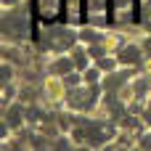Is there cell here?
<instances>
[{"label": "cell", "mask_w": 151, "mask_h": 151, "mask_svg": "<svg viewBox=\"0 0 151 151\" xmlns=\"http://www.w3.org/2000/svg\"><path fill=\"white\" fill-rule=\"evenodd\" d=\"M90 5V19H104V8H106V0H88Z\"/></svg>", "instance_id": "1"}, {"label": "cell", "mask_w": 151, "mask_h": 151, "mask_svg": "<svg viewBox=\"0 0 151 151\" xmlns=\"http://www.w3.org/2000/svg\"><path fill=\"white\" fill-rule=\"evenodd\" d=\"M58 11V0H40V13L42 16H53Z\"/></svg>", "instance_id": "2"}, {"label": "cell", "mask_w": 151, "mask_h": 151, "mask_svg": "<svg viewBox=\"0 0 151 151\" xmlns=\"http://www.w3.org/2000/svg\"><path fill=\"white\" fill-rule=\"evenodd\" d=\"M53 72H56V74H69V72H72V61H69V58H58V61L53 64Z\"/></svg>", "instance_id": "3"}, {"label": "cell", "mask_w": 151, "mask_h": 151, "mask_svg": "<svg viewBox=\"0 0 151 151\" xmlns=\"http://www.w3.org/2000/svg\"><path fill=\"white\" fill-rule=\"evenodd\" d=\"M138 58V48H133V45H127L122 53H119V61H125V64H130V61H135Z\"/></svg>", "instance_id": "4"}, {"label": "cell", "mask_w": 151, "mask_h": 151, "mask_svg": "<svg viewBox=\"0 0 151 151\" xmlns=\"http://www.w3.org/2000/svg\"><path fill=\"white\" fill-rule=\"evenodd\" d=\"M19 111H21L19 106L11 109V114H8V122H11V125H19V122H21V114H19Z\"/></svg>", "instance_id": "5"}, {"label": "cell", "mask_w": 151, "mask_h": 151, "mask_svg": "<svg viewBox=\"0 0 151 151\" xmlns=\"http://www.w3.org/2000/svg\"><path fill=\"white\" fill-rule=\"evenodd\" d=\"M8 77H11V69H8V66H0V85L8 82Z\"/></svg>", "instance_id": "6"}, {"label": "cell", "mask_w": 151, "mask_h": 151, "mask_svg": "<svg viewBox=\"0 0 151 151\" xmlns=\"http://www.w3.org/2000/svg\"><path fill=\"white\" fill-rule=\"evenodd\" d=\"M141 146H146V149H151V138H141Z\"/></svg>", "instance_id": "7"}, {"label": "cell", "mask_w": 151, "mask_h": 151, "mask_svg": "<svg viewBox=\"0 0 151 151\" xmlns=\"http://www.w3.org/2000/svg\"><path fill=\"white\" fill-rule=\"evenodd\" d=\"M0 5H16V0H0Z\"/></svg>", "instance_id": "8"}, {"label": "cell", "mask_w": 151, "mask_h": 151, "mask_svg": "<svg viewBox=\"0 0 151 151\" xmlns=\"http://www.w3.org/2000/svg\"><path fill=\"white\" fill-rule=\"evenodd\" d=\"M3 135H5V127H3V125H0V138H3Z\"/></svg>", "instance_id": "9"}]
</instances>
